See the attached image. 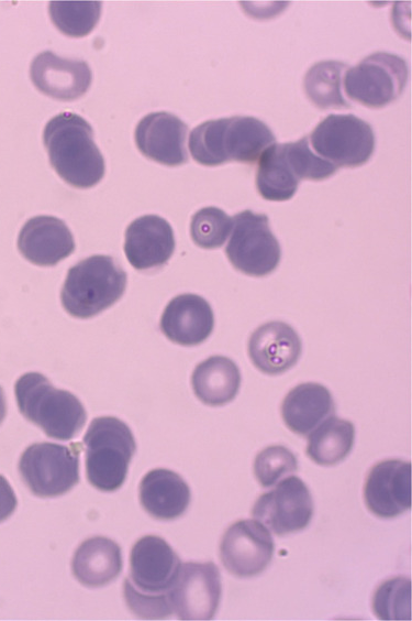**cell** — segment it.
I'll list each match as a JSON object with an SVG mask.
<instances>
[{
    "mask_svg": "<svg viewBox=\"0 0 412 621\" xmlns=\"http://www.w3.org/2000/svg\"><path fill=\"white\" fill-rule=\"evenodd\" d=\"M43 142L52 167L70 186L90 188L104 176V159L81 116L65 111L53 117L44 128Z\"/></svg>",
    "mask_w": 412,
    "mask_h": 621,
    "instance_id": "obj_1",
    "label": "cell"
},
{
    "mask_svg": "<svg viewBox=\"0 0 412 621\" xmlns=\"http://www.w3.org/2000/svg\"><path fill=\"white\" fill-rule=\"evenodd\" d=\"M272 143L275 135L266 123L235 116L199 124L191 131L188 145L196 162L216 166L230 161L254 164Z\"/></svg>",
    "mask_w": 412,
    "mask_h": 621,
    "instance_id": "obj_2",
    "label": "cell"
},
{
    "mask_svg": "<svg viewBox=\"0 0 412 621\" xmlns=\"http://www.w3.org/2000/svg\"><path fill=\"white\" fill-rule=\"evenodd\" d=\"M20 413L52 438L68 440L83 427L87 413L73 393L56 389L38 372L21 375L14 385Z\"/></svg>",
    "mask_w": 412,
    "mask_h": 621,
    "instance_id": "obj_3",
    "label": "cell"
},
{
    "mask_svg": "<svg viewBox=\"0 0 412 621\" xmlns=\"http://www.w3.org/2000/svg\"><path fill=\"white\" fill-rule=\"evenodd\" d=\"M126 273L110 255L88 257L71 266L60 299L65 310L77 318H90L112 306L123 295Z\"/></svg>",
    "mask_w": 412,
    "mask_h": 621,
    "instance_id": "obj_4",
    "label": "cell"
},
{
    "mask_svg": "<svg viewBox=\"0 0 412 621\" xmlns=\"http://www.w3.org/2000/svg\"><path fill=\"white\" fill-rule=\"evenodd\" d=\"M83 445L90 484L104 492L121 488L136 450L130 427L114 416L96 417L83 436Z\"/></svg>",
    "mask_w": 412,
    "mask_h": 621,
    "instance_id": "obj_5",
    "label": "cell"
},
{
    "mask_svg": "<svg viewBox=\"0 0 412 621\" xmlns=\"http://www.w3.org/2000/svg\"><path fill=\"white\" fill-rule=\"evenodd\" d=\"M80 451L79 443L70 446L47 442L32 444L21 455L19 472L34 495H63L79 482Z\"/></svg>",
    "mask_w": 412,
    "mask_h": 621,
    "instance_id": "obj_6",
    "label": "cell"
},
{
    "mask_svg": "<svg viewBox=\"0 0 412 621\" xmlns=\"http://www.w3.org/2000/svg\"><path fill=\"white\" fill-rule=\"evenodd\" d=\"M225 253L232 265L249 276L270 274L279 264L281 249L269 228L268 217L243 210L233 218Z\"/></svg>",
    "mask_w": 412,
    "mask_h": 621,
    "instance_id": "obj_7",
    "label": "cell"
},
{
    "mask_svg": "<svg viewBox=\"0 0 412 621\" xmlns=\"http://www.w3.org/2000/svg\"><path fill=\"white\" fill-rule=\"evenodd\" d=\"M409 76L407 62L391 53L378 52L347 69L346 96L368 108H383L400 97Z\"/></svg>",
    "mask_w": 412,
    "mask_h": 621,
    "instance_id": "obj_8",
    "label": "cell"
},
{
    "mask_svg": "<svg viewBox=\"0 0 412 621\" xmlns=\"http://www.w3.org/2000/svg\"><path fill=\"white\" fill-rule=\"evenodd\" d=\"M309 143L336 167H357L371 157L375 134L369 123L354 115H329L313 129Z\"/></svg>",
    "mask_w": 412,
    "mask_h": 621,
    "instance_id": "obj_9",
    "label": "cell"
},
{
    "mask_svg": "<svg viewBox=\"0 0 412 621\" xmlns=\"http://www.w3.org/2000/svg\"><path fill=\"white\" fill-rule=\"evenodd\" d=\"M314 512L308 486L297 476L280 480L258 497L252 508L255 520L278 536L304 530Z\"/></svg>",
    "mask_w": 412,
    "mask_h": 621,
    "instance_id": "obj_10",
    "label": "cell"
},
{
    "mask_svg": "<svg viewBox=\"0 0 412 621\" xmlns=\"http://www.w3.org/2000/svg\"><path fill=\"white\" fill-rule=\"evenodd\" d=\"M174 613L181 620H211L221 599V577L213 562L181 564L169 590Z\"/></svg>",
    "mask_w": 412,
    "mask_h": 621,
    "instance_id": "obj_11",
    "label": "cell"
},
{
    "mask_svg": "<svg viewBox=\"0 0 412 621\" xmlns=\"http://www.w3.org/2000/svg\"><path fill=\"white\" fill-rule=\"evenodd\" d=\"M275 543L269 530L257 520H240L224 532L220 557L225 569L240 578L261 574L270 564Z\"/></svg>",
    "mask_w": 412,
    "mask_h": 621,
    "instance_id": "obj_12",
    "label": "cell"
},
{
    "mask_svg": "<svg viewBox=\"0 0 412 621\" xmlns=\"http://www.w3.org/2000/svg\"><path fill=\"white\" fill-rule=\"evenodd\" d=\"M364 501L381 519H392L410 510L411 462L385 459L375 464L365 480Z\"/></svg>",
    "mask_w": 412,
    "mask_h": 621,
    "instance_id": "obj_13",
    "label": "cell"
},
{
    "mask_svg": "<svg viewBox=\"0 0 412 621\" xmlns=\"http://www.w3.org/2000/svg\"><path fill=\"white\" fill-rule=\"evenodd\" d=\"M180 566V558L164 538L146 535L132 547L129 579L142 592L168 593Z\"/></svg>",
    "mask_w": 412,
    "mask_h": 621,
    "instance_id": "obj_14",
    "label": "cell"
},
{
    "mask_svg": "<svg viewBox=\"0 0 412 621\" xmlns=\"http://www.w3.org/2000/svg\"><path fill=\"white\" fill-rule=\"evenodd\" d=\"M33 85L42 94L62 101H71L89 89L92 74L87 62L63 58L51 51L37 54L30 66Z\"/></svg>",
    "mask_w": 412,
    "mask_h": 621,
    "instance_id": "obj_15",
    "label": "cell"
},
{
    "mask_svg": "<svg viewBox=\"0 0 412 621\" xmlns=\"http://www.w3.org/2000/svg\"><path fill=\"white\" fill-rule=\"evenodd\" d=\"M188 126L169 112H152L137 123L134 139L138 151L147 159L167 166L188 161L186 138Z\"/></svg>",
    "mask_w": 412,
    "mask_h": 621,
    "instance_id": "obj_16",
    "label": "cell"
},
{
    "mask_svg": "<svg viewBox=\"0 0 412 621\" xmlns=\"http://www.w3.org/2000/svg\"><path fill=\"white\" fill-rule=\"evenodd\" d=\"M175 250V236L169 222L157 215L134 219L125 230L124 252L136 270L160 268Z\"/></svg>",
    "mask_w": 412,
    "mask_h": 621,
    "instance_id": "obj_17",
    "label": "cell"
},
{
    "mask_svg": "<svg viewBox=\"0 0 412 621\" xmlns=\"http://www.w3.org/2000/svg\"><path fill=\"white\" fill-rule=\"evenodd\" d=\"M18 249L31 263L53 266L74 252L75 241L62 219L54 216H36L21 228Z\"/></svg>",
    "mask_w": 412,
    "mask_h": 621,
    "instance_id": "obj_18",
    "label": "cell"
},
{
    "mask_svg": "<svg viewBox=\"0 0 412 621\" xmlns=\"http://www.w3.org/2000/svg\"><path fill=\"white\" fill-rule=\"evenodd\" d=\"M301 355V340L287 323L274 320L256 328L248 340V356L263 373L275 375L292 368Z\"/></svg>",
    "mask_w": 412,
    "mask_h": 621,
    "instance_id": "obj_19",
    "label": "cell"
},
{
    "mask_svg": "<svg viewBox=\"0 0 412 621\" xmlns=\"http://www.w3.org/2000/svg\"><path fill=\"white\" fill-rule=\"evenodd\" d=\"M159 326L162 333L172 342L197 346L211 335L214 315L203 297L186 293L174 297L167 304Z\"/></svg>",
    "mask_w": 412,
    "mask_h": 621,
    "instance_id": "obj_20",
    "label": "cell"
},
{
    "mask_svg": "<svg viewBox=\"0 0 412 621\" xmlns=\"http://www.w3.org/2000/svg\"><path fill=\"white\" fill-rule=\"evenodd\" d=\"M191 492L188 483L172 470L156 468L148 471L140 483V501L153 518L171 521L188 509Z\"/></svg>",
    "mask_w": 412,
    "mask_h": 621,
    "instance_id": "obj_21",
    "label": "cell"
},
{
    "mask_svg": "<svg viewBox=\"0 0 412 621\" xmlns=\"http://www.w3.org/2000/svg\"><path fill=\"white\" fill-rule=\"evenodd\" d=\"M335 411L333 396L320 383L307 382L292 388L281 404L286 426L297 435L308 436Z\"/></svg>",
    "mask_w": 412,
    "mask_h": 621,
    "instance_id": "obj_22",
    "label": "cell"
},
{
    "mask_svg": "<svg viewBox=\"0 0 412 621\" xmlns=\"http://www.w3.org/2000/svg\"><path fill=\"white\" fill-rule=\"evenodd\" d=\"M71 570L75 578L86 587L105 586L116 579L122 570L121 548L108 537H90L76 549Z\"/></svg>",
    "mask_w": 412,
    "mask_h": 621,
    "instance_id": "obj_23",
    "label": "cell"
},
{
    "mask_svg": "<svg viewBox=\"0 0 412 621\" xmlns=\"http://www.w3.org/2000/svg\"><path fill=\"white\" fill-rule=\"evenodd\" d=\"M191 385L202 403L221 406L238 393L241 372L230 358L212 356L197 364L191 375Z\"/></svg>",
    "mask_w": 412,
    "mask_h": 621,
    "instance_id": "obj_24",
    "label": "cell"
},
{
    "mask_svg": "<svg viewBox=\"0 0 412 621\" xmlns=\"http://www.w3.org/2000/svg\"><path fill=\"white\" fill-rule=\"evenodd\" d=\"M354 440V424L330 416L309 434L305 453L320 466H333L349 455Z\"/></svg>",
    "mask_w": 412,
    "mask_h": 621,
    "instance_id": "obj_25",
    "label": "cell"
},
{
    "mask_svg": "<svg viewBox=\"0 0 412 621\" xmlns=\"http://www.w3.org/2000/svg\"><path fill=\"white\" fill-rule=\"evenodd\" d=\"M299 181L288 163L283 144L272 143L263 152L256 174V187L263 198L288 200L296 194Z\"/></svg>",
    "mask_w": 412,
    "mask_h": 621,
    "instance_id": "obj_26",
    "label": "cell"
},
{
    "mask_svg": "<svg viewBox=\"0 0 412 621\" xmlns=\"http://www.w3.org/2000/svg\"><path fill=\"white\" fill-rule=\"evenodd\" d=\"M346 69L347 65L338 61H322L311 66L303 79L309 100L320 109L349 108L350 103L342 94V76Z\"/></svg>",
    "mask_w": 412,
    "mask_h": 621,
    "instance_id": "obj_27",
    "label": "cell"
},
{
    "mask_svg": "<svg viewBox=\"0 0 412 621\" xmlns=\"http://www.w3.org/2000/svg\"><path fill=\"white\" fill-rule=\"evenodd\" d=\"M99 1H52L48 12L54 25L69 37H83L97 25L101 14Z\"/></svg>",
    "mask_w": 412,
    "mask_h": 621,
    "instance_id": "obj_28",
    "label": "cell"
},
{
    "mask_svg": "<svg viewBox=\"0 0 412 621\" xmlns=\"http://www.w3.org/2000/svg\"><path fill=\"white\" fill-rule=\"evenodd\" d=\"M371 606L380 620H410V578L397 576L381 582L374 592Z\"/></svg>",
    "mask_w": 412,
    "mask_h": 621,
    "instance_id": "obj_29",
    "label": "cell"
},
{
    "mask_svg": "<svg viewBox=\"0 0 412 621\" xmlns=\"http://www.w3.org/2000/svg\"><path fill=\"white\" fill-rule=\"evenodd\" d=\"M232 226V218L225 211L218 207H204L192 216L190 235L198 247L216 249L223 246Z\"/></svg>",
    "mask_w": 412,
    "mask_h": 621,
    "instance_id": "obj_30",
    "label": "cell"
},
{
    "mask_svg": "<svg viewBox=\"0 0 412 621\" xmlns=\"http://www.w3.org/2000/svg\"><path fill=\"white\" fill-rule=\"evenodd\" d=\"M282 144L288 163L299 179L322 181L337 170L334 164L311 151L308 137Z\"/></svg>",
    "mask_w": 412,
    "mask_h": 621,
    "instance_id": "obj_31",
    "label": "cell"
},
{
    "mask_svg": "<svg viewBox=\"0 0 412 621\" xmlns=\"http://www.w3.org/2000/svg\"><path fill=\"white\" fill-rule=\"evenodd\" d=\"M253 469L259 484L264 488H270L287 475L296 472L298 461L294 454L287 447L272 445L257 454Z\"/></svg>",
    "mask_w": 412,
    "mask_h": 621,
    "instance_id": "obj_32",
    "label": "cell"
},
{
    "mask_svg": "<svg viewBox=\"0 0 412 621\" xmlns=\"http://www.w3.org/2000/svg\"><path fill=\"white\" fill-rule=\"evenodd\" d=\"M123 595L129 609L143 619H164L174 613L168 593H146L137 590L129 578L123 585Z\"/></svg>",
    "mask_w": 412,
    "mask_h": 621,
    "instance_id": "obj_33",
    "label": "cell"
},
{
    "mask_svg": "<svg viewBox=\"0 0 412 621\" xmlns=\"http://www.w3.org/2000/svg\"><path fill=\"white\" fill-rule=\"evenodd\" d=\"M18 500L9 481L0 475V522L7 520L15 510Z\"/></svg>",
    "mask_w": 412,
    "mask_h": 621,
    "instance_id": "obj_34",
    "label": "cell"
},
{
    "mask_svg": "<svg viewBox=\"0 0 412 621\" xmlns=\"http://www.w3.org/2000/svg\"><path fill=\"white\" fill-rule=\"evenodd\" d=\"M7 414V402L2 388L0 386V424L3 422Z\"/></svg>",
    "mask_w": 412,
    "mask_h": 621,
    "instance_id": "obj_35",
    "label": "cell"
}]
</instances>
